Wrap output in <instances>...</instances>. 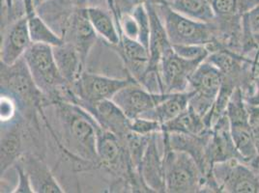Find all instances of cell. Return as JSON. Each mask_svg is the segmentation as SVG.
<instances>
[{
    "label": "cell",
    "instance_id": "1",
    "mask_svg": "<svg viewBox=\"0 0 259 193\" xmlns=\"http://www.w3.org/2000/svg\"><path fill=\"white\" fill-rule=\"evenodd\" d=\"M56 114L64 138V147L80 160L98 161L97 136L100 125L80 106L57 101Z\"/></svg>",
    "mask_w": 259,
    "mask_h": 193
},
{
    "label": "cell",
    "instance_id": "2",
    "mask_svg": "<svg viewBox=\"0 0 259 193\" xmlns=\"http://www.w3.org/2000/svg\"><path fill=\"white\" fill-rule=\"evenodd\" d=\"M23 60L34 83L43 94L57 96L61 102L74 103L76 96L57 67L53 46L32 43Z\"/></svg>",
    "mask_w": 259,
    "mask_h": 193
},
{
    "label": "cell",
    "instance_id": "3",
    "mask_svg": "<svg viewBox=\"0 0 259 193\" xmlns=\"http://www.w3.org/2000/svg\"><path fill=\"white\" fill-rule=\"evenodd\" d=\"M162 157L166 192L204 191L205 176L190 154L164 148Z\"/></svg>",
    "mask_w": 259,
    "mask_h": 193
},
{
    "label": "cell",
    "instance_id": "4",
    "mask_svg": "<svg viewBox=\"0 0 259 193\" xmlns=\"http://www.w3.org/2000/svg\"><path fill=\"white\" fill-rule=\"evenodd\" d=\"M162 20L167 38L171 45L203 44L217 42L212 23L200 22L182 15L164 2L155 7Z\"/></svg>",
    "mask_w": 259,
    "mask_h": 193
},
{
    "label": "cell",
    "instance_id": "5",
    "mask_svg": "<svg viewBox=\"0 0 259 193\" xmlns=\"http://www.w3.org/2000/svg\"><path fill=\"white\" fill-rule=\"evenodd\" d=\"M226 113L229 120L232 138L243 161L258 173V152L250 130L247 104L240 86L230 98Z\"/></svg>",
    "mask_w": 259,
    "mask_h": 193
},
{
    "label": "cell",
    "instance_id": "6",
    "mask_svg": "<svg viewBox=\"0 0 259 193\" xmlns=\"http://www.w3.org/2000/svg\"><path fill=\"white\" fill-rule=\"evenodd\" d=\"M224 75L207 60L197 67L191 76L189 90L194 91L189 108L205 118L215 105L223 85Z\"/></svg>",
    "mask_w": 259,
    "mask_h": 193
},
{
    "label": "cell",
    "instance_id": "7",
    "mask_svg": "<svg viewBox=\"0 0 259 193\" xmlns=\"http://www.w3.org/2000/svg\"><path fill=\"white\" fill-rule=\"evenodd\" d=\"M211 176L218 192L259 193L258 173L239 160L215 163Z\"/></svg>",
    "mask_w": 259,
    "mask_h": 193
},
{
    "label": "cell",
    "instance_id": "8",
    "mask_svg": "<svg viewBox=\"0 0 259 193\" xmlns=\"http://www.w3.org/2000/svg\"><path fill=\"white\" fill-rule=\"evenodd\" d=\"M132 81L136 80L133 78H113L83 72L71 87L76 96V105L82 107L93 105L104 100H111L118 91Z\"/></svg>",
    "mask_w": 259,
    "mask_h": 193
},
{
    "label": "cell",
    "instance_id": "9",
    "mask_svg": "<svg viewBox=\"0 0 259 193\" xmlns=\"http://www.w3.org/2000/svg\"><path fill=\"white\" fill-rule=\"evenodd\" d=\"M205 60H190L179 56L172 45L162 55L159 73L163 93H182L189 91L190 79L197 67Z\"/></svg>",
    "mask_w": 259,
    "mask_h": 193
},
{
    "label": "cell",
    "instance_id": "10",
    "mask_svg": "<svg viewBox=\"0 0 259 193\" xmlns=\"http://www.w3.org/2000/svg\"><path fill=\"white\" fill-rule=\"evenodd\" d=\"M168 93H152L137 81L123 87L111 99L128 118H139L163 101Z\"/></svg>",
    "mask_w": 259,
    "mask_h": 193
},
{
    "label": "cell",
    "instance_id": "11",
    "mask_svg": "<svg viewBox=\"0 0 259 193\" xmlns=\"http://www.w3.org/2000/svg\"><path fill=\"white\" fill-rule=\"evenodd\" d=\"M206 159L211 169L215 163L219 162L230 160L243 161L232 138L227 113L219 119L210 129L206 145Z\"/></svg>",
    "mask_w": 259,
    "mask_h": 193
},
{
    "label": "cell",
    "instance_id": "12",
    "mask_svg": "<svg viewBox=\"0 0 259 193\" xmlns=\"http://www.w3.org/2000/svg\"><path fill=\"white\" fill-rule=\"evenodd\" d=\"M81 108L87 110L103 129L114 133L120 139H126L129 135L131 119L112 100H104Z\"/></svg>",
    "mask_w": 259,
    "mask_h": 193
},
{
    "label": "cell",
    "instance_id": "13",
    "mask_svg": "<svg viewBox=\"0 0 259 193\" xmlns=\"http://www.w3.org/2000/svg\"><path fill=\"white\" fill-rule=\"evenodd\" d=\"M1 86L11 90L13 93L25 101L37 102L42 92L34 83L23 57L11 66L1 64Z\"/></svg>",
    "mask_w": 259,
    "mask_h": 193
},
{
    "label": "cell",
    "instance_id": "14",
    "mask_svg": "<svg viewBox=\"0 0 259 193\" xmlns=\"http://www.w3.org/2000/svg\"><path fill=\"white\" fill-rule=\"evenodd\" d=\"M156 135L157 133H154L150 136L138 174L141 176V182L150 191L166 192L163 157L160 156Z\"/></svg>",
    "mask_w": 259,
    "mask_h": 193
},
{
    "label": "cell",
    "instance_id": "15",
    "mask_svg": "<svg viewBox=\"0 0 259 193\" xmlns=\"http://www.w3.org/2000/svg\"><path fill=\"white\" fill-rule=\"evenodd\" d=\"M32 44L29 35L27 17L25 16L12 24L4 36L1 45V64L11 66L21 60Z\"/></svg>",
    "mask_w": 259,
    "mask_h": 193
},
{
    "label": "cell",
    "instance_id": "16",
    "mask_svg": "<svg viewBox=\"0 0 259 193\" xmlns=\"http://www.w3.org/2000/svg\"><path fill=\"white\" fill-rule=\"evenodd\" d=\"M117 46L119 54L124 60L132 78L141 83L149 67V51L139 41L128 38L122 34L121 41Z\"/></svg>",
    "mask_w": 259,
    "mask_h": 193
},
{
    "label": "cell",
    "instance_id": "17",
    "mask_svg": "<svg viewBox=\"0 0 259 193\" xmlns=\"http://www.w3.org/2000/svg\"><path fill=\"white\" fill-rule=\"evenodd\" d=\"M194 91L189 90L182 93H168L166 98L151 110L147 111L141 118L149 119L164 125L178 117L189 108L190 100Z\"/></svg>",
    "mask_w": 259,
    "mask_h": 193
},
{
    "label": "cell",
    "instance_id": "18",
    "mask_svg": "<svg viewBox=\"0 0 259 193\" xmlns=\"http://www.w3.org/2000/svg\"><path fill=\"white\" fill-rule=\"evenodd\" d=\"M146 7L149 13L150 24H151L150 41H149L150 61H149V67L147 71L159 73V66H160L162 55L165 53L166 50L171 47V43H169L163 23L155 6L149 4V5H146Z\"/></svg>",
    "mask_w": 259,
    "mask_h": 193
},
{
    "label": "cell",
    "instance_id": "19",
    "mask_svg": "<svg viewBox=\"0 0 259 193\" xmlns=\"http://www.w3.org/2000/svg\"><path fill=\"white\" fill-rule=\"evenodd\" d=\"M70 41L85 62L90 50L97 40V33L88 20L85 9L77 12L69 27Z\"/></svg>",
    "mask_w": 259,
    "mask_h": 193
},
{
    "label": "cell",
    "instance_id": "20",
    "mask_svg": "<svg viewBox=\"0 0 259 193\" xmlns=\"http://www.w3.org/2000/svg\"><path fill=\"white\" fill-rule=\"evenodd\" d=\"M22 167L30 179L34 192H64V189L56 181L47 164L40 159L28 156L23 160Z\"/></svg>",
    "mask_w": 259,
    "mask_h": 193
},
{
    "label": "cell",
    "instance_id": "21",
    "mask_svg": "<svg viewBox=\"0 0 259 193\" xmlns=\"http://www.w3.org/2000/svg\"><path fill=\"white\" fill-rule=\"evenodd\" d=\"M57 67L66 81L73 85L83 73L84 61L72 43H64L54 47Z\"/></svg>",
    "mask_w": 259,
    "mask_h": 193
},
{
    "label": "cell",
    "instance_id": "22",
    "mask_svg": "<svg viewBox=\"0 0 259 193\" xmlns=\"http://www.w3.org/2000/svg\"><path fill=\"white\" fill-rule=\"evenodd\" d=\"M85 12L98 36L102 37L111 45L117 46L121 41V32L108 12L99 7H88L85 8Z\"/></svg>",
    "mask_w": 259,
    "mask_h": 193
},
{
    "label": "cell",
    "instance_id": "23",
    "mask_svg": "<svg viewBox=\"0 0 259 193\" xmlns=\"http://www.w3.org/2000/svg\"><path fill=\"white\" fill-rule=\"evenodd\" d=\"M119 139L114 133L100 126L97 136L98 161L105 166L116 168V165L120 163L123 157V150Z\"/></svg>",
    "mask_w": 259,
    "mask_h": 193
},
{
    "label": "cell",
    "instance_id": "24",
    "mask_svg": "<svg viewBox=\"0 0 259 193\" xmlns=\"http://www.w3.org/2000/svg\"><path fill=\"white\" fill-rule=\"evenodd\" d=\"M205 120L190 108L178 117L162 125V132H180L192 135H201L209 130Z\"/></svg>",
    "mask_w": 259,
    "mask_h": 193
},
{
    "label": "cell",
    "instance_id": "25",
    "mask_svg": "<svg viewBox=\"0 0 259 193\" xmlns=\"http://www.w3.org/2000/svg\"><path fill=\"white\" fill-rule=\"evenodd\" d=\"M213 10L214 22L239 21L242 16L259 3V0H208Z\"/></svg>",
    "mask_w": 259,
    "mask_h": 193
},
{
    "label": "cell",
    "instance_id": "26",
    "mask_svg": "<svg viewBox=\"0 0 259 193\" xmlns=\"http://www.w3.org/2000/svg\"><path fill=\"white\" fill-rule=\"evenodd\" d=\"M173 10L191 19L212 23L215 20L208 0H163Z\"/></svg>",
    "mask_w": 259,
    "mask_h": 193
},
{
    "label": "cell",
    "instance_id": "27",
    "mask_svg": "<svg viewBox=\"0 0 259 193\" xmlns=\"http://www.w3.org/2000/svg\"><path fill=\"white\" fill-rule=\"evenodd\" d=\"M25 16L27 17L29 35L33 43H43L54 47L64 43V39L52 30L36 12L26 14Z\"/></svg>",
    "mask_w": 259,
    "mask_h": 193
},
{
    "label": "cell",
    "instance_id": "28",
    "mask_svg": "<svg viewBox=\"0 0 259 193\" xmlns=\"http://www.w3.org/2000/svg\"><path fill=\"white\" fill-rule=\"evenodd\" d=\"M242 24V55L248 56L258 49L254 40L259 37V3L246 12L241 19Z\"/></svg>",
    "mask_w": 259,
    "mask_h": 193
},
{
    "label": "cell",
    "instance_id": "29",
    "mask_svg": "<svg viewBox=\"0 0 259 193\" xmlns=\"http://www.w3.org/2000/svg\"><path fill=\"white\" fill-rule=\"evenodd\" d=\"M21 150V137L18 132L10 131L1 139V173L19 158Z\"/></svg>",
    "mask_w": 259,
    "mask_h": 193
},
{
    "label": "cell",
    "instance_id": "30",
    "mask_svg": "<svg viewBox=\"0 0 259 193\" xmlns=\"http://www.w3.org/2000/svg\"><path fill=\"white\" fill-rule=\"evenodd\" d=\"M172 49L179 56L190 60H206L210 54L208 46L203 44H176Z\"/></svg>",
    "mask_w": 259,
    "mask_h": 193
},
{
    "label": "cell",
    "instance_id": "31",
    "mask_svg": "<svg viewBox=\"0 0 259 193\" xmlns=\"http://www.w3.org/2000/svg\"><path fill=\"white\" fill-rule=\"evenodd\" d=\"M131 131L141 135H151L162 131V125L157 121L149 119L139 118L131 120Z\"/></svg>",
    "mask_w": 259,
    "mask_h": 193
},
{
    "label": "cell",
    "instance_id": "32",
    "mask_svg": "<svg viewBox=\"0 0 259 193\" xmlns=\"http://www.w3.org/2000/svg\"><path fill=\"white\" fill-rule=\"evenodd\" d=\"M243 95L246 104L250 106H259V71L253 75L248 88L243 91Z\"/></svg>",
    "mask_w": 259,
    "mask_h": 193
},
{
    "label": "cell",
    "instance_id": "33",
    "mask_svg": "<svg viewBox=\"0 0 259 193\" xmlns=\"http://www.w3.org/2000/svg\"><path fill=\"white\" fill-rule=\"evenodd\" d=\"M247 108L250 130L255 142L259 156V106H250L247 104Z\"/></svg>",
    "mask_w": 259,
    "mask_h": 193
},
{
    "label": "cell",
    "instance_id": "34",
    "mask_svg": "<svg viewBox=\"0 0 259 193\" xmlns=\"http://www.w3.org/2000/svg\"><path fill=\"white\" fill-rule=\"evenodd\" d=\"M16 170L18 173V178H19V182L17 187L13 192L15 193H34L32 184L30 182V179L27 175L22 165H17Z\"/></svg>",
    "mask_w": 259,
    "mask_h": 193
},
{
    "label": "cell",
    "instance_id": "35",
    "mask_svg": "<svg viewBox=\"0 0 259 193\" xmlns=\"http://www.w3.org/2000/svg\"><path fill=\"white\" fill-rule=\"evenodd\" d=\"M14 113L13 104L9 99L5 96H1V120L6 121L11 117Z\"/></svg>",
    "mask_w": 259,
    "mask_h": 193
},
{
    "label": "cell",
    "instance_id": "36",
    "mask_svg": "<svg viewBox=\"0 0 259 193\" xmlns=\"http://www.w3.org/2000/svg\"><path fill=\"white\" fill-rule=\"evenodd\" d=\"M48 0H23L25 14H29L32 12H36V10L46 3Z\"/></svg>",
    "mask_w": 259,
    "mask_h": 193
},
{
    "label": "cell",
    "instance_id": "37",
    "mask_svg": "<svg viewBox=\"0 0 259 193\" xmlns=\"http://www.w3.org/2000/svg\"><path fill=\"white\" fill-rule=\"evenodd\" d=\"M248 59L251 61L252 64V73L253 75L259 71V47L256 49L255 51H253L250 54H248V56H245Z\"/></svg>",
    "mask_w": 259,
    "mask_h": 193
},
{
    "label": "cell",
    "instance_id": "38",
    "mask_svg": "<svg viewBox=\"0 0 259 193\" xmlns=\"http://www.w3.org/2000/svg\"><path fill=\"white\" fill-rule=\"evenodd\" d=\"M254 42H255V43L257 44V46L259 47V37H257V38L254 40Z\"/></svg>",
    "mask_w": 259,
    "mask_h": 193
},
{
    "label": "cell",
    "instance_id": "39",
    "mask_svg": "<svg viewBox=\"0 0 259 193\" xmlns=\"http://www.w3.org/2000/svg\"><path fill=\"white\" fill-rule=\"evenodd\" d=\"M133 1H134V2H137V4H140V3H141V0H133Z\"/></svg>",
    "mask_w": 259,
    "mask_h": 193
},
{
    "label": "cell",
    "instance_id": "40",
    "mask_svg": "<svg viewBox=\"0 0 259 193\" xmlns=\"http://www.w3.org/2000/svg\"><path fill=\"white\" fill-rule=\"evenodd\" d=\"M258 176H259V172H258Z\"/></svg>",
    "mask_w": 259,
    "mask_h": 193
}]
</instances>
